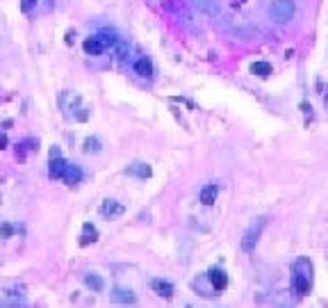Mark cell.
I'll use <instances>...</instances> for the list:
<instances>
[{
    "mask_svg": "<svg viewBox=\"0 0 328 308\" xmlns=\"http://www.w3.org/2000/svg\"><path fill=\"white\" fill-rule=\"evenodd\" d=\"M312 262L308 258H296L294 267H292V288L299 297H308L310 290H312Z\"/></svg>",
    "mask_w": 328,
    "mask_h": 308,
    "instance_id": "6da1fadb",
    "label": "cell"
},
{
    "mask_svg": "<svg viewBox=\"0 0 328 308\" xmlns=\"http://www.w3.org/2000/svg\"><path fill=\"white\" fill-rule=\"evenodd\" d=\"M264 226H267V217H258L255 221H251L249 228L244 230V235H241V249H244L246 253H253L255 247H258L260 242V235H262Z\"/></svg>",
    "mask_w": 328,
    "mask_h": 308,
    "instance_id": "7a4b0ae2",
    "label": "cell"
},
{
    "mask_svg": "<svg viewBox=\"0 0 328 308\" xmlns=\"http://www.w3.org/2000/svg\"><path fill=\"white\" fill-rule=\"evenodd\" d=\"M294 0H273L271 7H269V14L276 23H287V21L294 19Z\"/></svg>",
    "mask_w": 328,
    "mask_h": 308,
    "instance_id": "3957f363",
    "label": "cell"
},
{
    "mask_svg": "<svg viewBox=\"0 0 328 308\" xmlns=\"http://www.w3.org/2000/svg\"><path fill=\"white\" fill-rule=\"evenodd\" d=\"M123 212H126V208L118 201H114V199H107V201H103V206H100V215H103L105 219H118V217H123Z\"/></svg>",
    "mask_w": 328,
    "mask_h": 308,
    "instance_id": "277c9868",
    "label": "cell"
},
{
    "mask_svg": "<svg viewBox=\"0 0 328 308\" xmlns=\"http://www.w3.org/2000/svg\"><path fill=\"white\" fill-rule=\"evenodd\" d=\"M208 281L212 283L214 292H221V290L228 288V274L223 270H219V267H212V270L208 272Z\"/></svg>",
    "mask_w": 328,
    "mask_h": 308,
    "instance_id": "5b68a950",
    "label": "cell"
},
{
    "mask_svg": "<svg viewBox=\"0 0 328 308\" xmlns=\"http://www.w3.org/2000/svg\"><path fill=\"white\" fill-rule=\"evenodd\" d=\"M191 5H194L196 12L205 16H219L221 7H219V0H191Z\"/></svg>",
    "mask_w": 328,
    "mask_h": 308,
    "instance_id": "8992f818",
    "label": "cell"
},
{
    "mask_svg": "<svg viewBox=\"0 0 328 308\" xmlns=\"http://www.w3.org/2000/svg\"><path fill=\"white\" fill-rule=\"evenodd\" d=\"M126 174L135 176V178H139V180H146V178L153 176V167H150L148 162H132V165L126 169Z\"/></svg>",
    "mask_w": 328,
    "mask_h": 308,
    "instance_id": "52a82bcc",
    "label": "cell"
},
{
    "mask_svg": "<svg viewBox=\"0 0 328 308\" xmlns=\"http://www.w3.org/2000/svg\"><path fill=\"white\" fill-rule=\"evenodd\" d=\"M112 301L123 303V306H135L137 297H135V292H132V290H128V288H114L112 290Z\"/></svg>",
    "mask_w": 328,
    "mask_h": 308,
    "instance_id": "ba28073f",
    "label": "cell"
},
{
    "mask_svg": "<svg viewBox=\"0 0 328 308\" xmlns=\"http://www.w3.org/2000/svg\"><path fill=\"white\" fill-rule=\"evenodd\" d=\"M82 48H85V53H87V55H91V57L103 55V51H105V46H103V42L98 39V34H94V37H87L85 44H82Z\"/></svg>",
    "mask_w": 328,
    "mask_h": 308,
    "instance_id": "9c48e42d",
    "label": "cell"
},
{
    "mask_svg": "<svg viewBox=\"0 0 328 308\" xmlns=\"http://www.w3.org/2000/svg\"><path fill=\"white\" fill-rule=\"evenodd\" d=\"M217 197H219V185L217 183H208L198 194L200 203H205V206H212V203L217 201Z\"/></svg>",
    "mask_w": 328,
    "mask_h": 308,
    "instance_id": "30bf717a",
    "label": "cell"
},
{
    "mask_svg": "<svg viewBox=\"0 0 328 308\" xmlns=\"http://www.w3.org/2000/svg\"><path fill=\"white\" fill-rule=\"evenodd\" d=\"M150 288H153L155 292H157L159 297H164V299H171L173 292H176V290H173V285L169 283V281H164V279H153V281H150Z\"/></svg>",
    "mask_w": 328,
    "mask_h": 308,
    "instance_id": "8fae6325",
    "label": "cell"
},
{
    "mask_svg": "<svg viewBox=\"0 0 328 308\" xmlns=\"http://www.w3.org/2000/svg\"><path fill=\"white\" fill-rule=\"evenodd\" d=\"M66 165L68 162L64 160L62 156L59 158H50V167H48V176L53 180H57V178H62V174H64V169H66Z\"/></svg>",
    "mask_w": 328,
    "mask_h": 308,
    "instance_id": "7c38bea8",
    "label": "cell"
},
{
    "mask_svg": "<svg viewBox=\"0 0 328 308\" xmlns=\"http://www.w3.org/2000/svg\"><path fill=\"white\" fill-rule=\"evenodd\" d=\"M62 180L66 185L80 183V180H82V169L77 165H66V169H64V174H62Z\"/></svg>",
    "mask_w": 328,
    "mask_h": 308,
    "instance_id": "4fadbf2b",
    "label": "cell"
},
{
    "mask_svg": "<svg viewBox=\"0 0 328 308\" xmlns=\"http://www.w3.org/2000/svg\"><path fill=\"white\" fill-rule=\"evenodd\" d=\"M135 73L141 75V78H150V75H153V62L146 60V57H139V60L135 62Z\"/></svg>",
    "mask_w": 328,
    "mask_h": 308,
    "instance_id": "5bb4252c",
    "label": "cell"
},
{
    "mask_svg": "<svg viewBox=\"0 0 328 308\" xmlns=\"http://www.w3.org/2000/svg\"><path fill=\"white\" fill-rule=\"evenodd\" d=\"M85 285L91 290V292H103L105 281L100 279L98 274H85Z\"/></svg>",
    "mask_w": 328,
    "mask_h": 308,
    "instance_id": "9a60e30c",
    "label": "cell"
},
{
    "mask_svg": "<svg viewBox=\"0 0 328 308\" xmlns=\"http://www.w3.org/2000/svg\"><path fill=\"white\" fill-rule=\"evenodd\" d=\"M96 240H98V230H96L89 221H87V224H82V240H80L82 247H87L89 242H96Z\"/></svg>",
    "mask_w": 328,
    "mask_h": 308,
    "instance_id": "2e32d148",
    "label": "cell"
},
{
    "mask_svg": "<svg viewBox=\"0 0 328 308\" xmlns=\"http://www.w3.org/2000/svg\"><path fill=\"white\" fill-rule=\"evenodd\" d=\"M271 71L273 69H271V64H269V62H253V64H251V73L260 75V78H267Z\"/></svg>",
    "mask_w": 328,
    "mask_h": 308,
    "instance_id": "e0dca14e",
    "label": "cell"
},
{
    "mask_svg": "<svg viewBox=\"0 0 328 308\" xmlns=\"http://www.w3.org/2000/svg\"><path fill=\"white\" fill-rule=\"evenodd\" d=\"M82 148H85V153H98L100 151V142L96 137H87Z\"/></svg>",
    "mask_w": 328,
    "mask_h": 308,
    "instance_id": "ac0fdd59",
    "label": "cell"
},
{
    "mask_svg": "<svg viewBox=\"0 0 328 308\" xmlns=\"http://www.w3.org/2000/svg\"><path fill=\"white\" fill-rule=\"evenodd\" d=\"M98 39H100V42H103V46H105V48L114 46V44L118 42V37H116V34H107V32H100V34H98Z\"/></svg>",
    "mask_w": 328,
    "mask_h": 308,
    "instance_id": "d6986e66",
    "label": "cell"
},
{
    "mask_svg": "<svg viewBox=\"0 0 328 308\" xmlns=\"http://www.w3.org/2000/svg\"><path fill=\"white\" fill-rule=\"evenodd\" d=\"M114 48H116V55H118V57H121V60H123V57H126V55H128V44H126V42H123V39H118V42H116V44H114Z\"/></svg>",
    "mask_w": 328,
    "mask_h": 308,
    "instance_id": "ffe728a7",
    "label": "cell"
},
{
    "mask_svg": "<svg viewBox=\"0 0 328 308\" xmlns=\"http://www.w3.org/2000/svg\"><path fill=\"white\" fill-rule=\"evenodd\" d=\"M36 5H39V0H21V7H23V12H32Z\"/></svg>",
    "mask_w": 328,
    "mask_h": 308,
    "instance_id": "44dd1931",
    "label": "cell"
},
{
    "mask_svg": "<svg viewBox=\"0 0 328 308\" xmlns=\"http://www.w3.org/2000/svg\"><path fill=\"white\" fill-rule=\"evenodd\" d=\"M0 308H25L23 303H18V301H3L0 303Z\"/></svg>",
    "mask_w": 328,
    "mask_h": 308,
    "instance_id": "7402d4cb",
    "label": "cell"
},
{
    "mask_svg": "<svg viewBox=\"0 0 328 308\" xmlns=\"http://www.w3.org/2000/svg\"><path fill=\"white\" fill-rule=\"evenodd\" d=\"M14 233V228H12V226H9V224H3V235H5V238H9V235H12Z\"/></svg>",
    "mask_w": 328,
    "mask_h": 308,
    "instance_id": "603a6c76",
    "label": "cell"
},
{
    "mask_svg": "<svg viewBox=\"0 0 328 308\" xmlns=\"http://www.w3.org/2000/svg\"><path fill=\"white\" fill-rule=\"evenodd\" d=\"M3 148H7V135L0 133V151H3Z\"/></svg>",
    "mask_w": 328,
    "mask_h": 308,
    "instance_id": "cb8c5ba5",
    "label": "cell"
},
{
    "mask_svg": "<svg viewBox=\"0 0 328 308\" xmlns=\"http://www.w3.org/2000/svg\"><path fill=\"white\" fill-rule=\"evenodd\" d=\"M75 42V32H73V30H68L66 32V44H73Z\"/></svg>",
    "mask_w": 328,
    "mask_h": 308,
    "instance_id": "d4e9b609",
    "label": "cell"
},
{
    "mask_svg": "<svg viewBox=\"0 0 328 308\" xmlns=\"http://www.w3.org/2000/svg\"><path fill=\"white\" fill-rule=\"evenodd\" d=\"M50 158H59V148H57V146L50 148Z\"/></svg>",
    "mask_w": 328,
    "mask_h": 308,
    "instance_id": "484cf974",
    "label": "cell"
},
{
    "mask_svg": "<svg viewBox=\"0 0 328 308\" xmlns=\"http://www.w3.org/2000/svg\"><path fill=\"white\" fill-rule=\"evenodd\" d=\"M187 308H189V306H187Z\"/></svg>",
    "mask_w": 328,
    "mask_h": 308,
    "instance_id": "4316f807",
    "label": "cell"
}]
</instances>
